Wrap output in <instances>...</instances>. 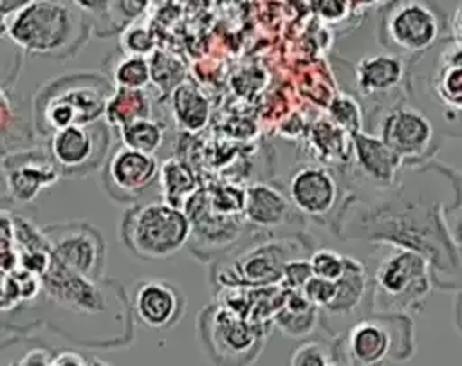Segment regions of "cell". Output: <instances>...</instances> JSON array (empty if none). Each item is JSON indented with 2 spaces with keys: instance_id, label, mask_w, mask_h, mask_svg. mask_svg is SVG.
I'll return each mask as SVG.
<instances>
[{
  "instance_id": "4fadbf2b",
  "label": "cell",
  "mask_w": 462,
  "mask_h": 366,
  "mask_svg": "<svg viewBox=\"0 0 462 366\" xmlns=\"http://www.w3.org/2000/svg\"><path fill=\"white\" fill-rule=\"evenodd\" d=\"M130 308L137 321L146 328L166 330L182 319L186 299L173 283L148 278L135 283Z\"/></svg>"
},
{
  "instance_id": "9c48e42d",
  "label": "cell",
  "mask_w": 462,
  "mask_h": 366,
  "mask_svg": "<svg viewBox=\"0 0 462 366\" xmlns=\"http://www.w3.org/2000/svg\"><path fill=\"white\" fill-rule=\"evenodd\" d=\"M4 178L11 200L32 202L45 188L54 186L61 173L49 150L25 148L2 157Z\"/></svg>"
},
{
  "instance_id": "d6986e66",
  "label": "cell",
  "mask_w": 462,
  "mask_h": 366,
  "mask_svg": "<svg viewBox=\"0 0 462 366\" xmlns=\"http://www.w3.org/2000/svg\"><path fill=\"white\" fill-rule=\"evenodd\" d=\"M404 76L402 59L395 52L372 54L363 58L356 67V87L363 96L388 92L401 83Z\"/></svg>"
},
{
  "instance_id": "8fae6325",
  "label": "cell",
  "mask_w": 462,
  "mask_h": 366,
  "mask_svg": "<svg viewBox=\"0 0 462 366\" xmlns=\"http://www.w3.org/2000/svg\"><path fill=\"white\" fill-rule=\"evenodd\" d=\"M40 279L47 297L69 312L96 316L106 308V297L97 287L99 279L81 276L58 263L54 258Z\"/></svg>"
},
{
  "instance_id": "7c38bea8",
  "label": "cell",
  "mask_w": 462,
  "mask_h": 366,
  "mask_svg": "<svg viewBox=\"0 0 462 366\" xmlns=\"http://www.w3.org/2000/svg\"><path fill=\"white\" fill-rule=\"evenodd\" d=\"M159 177V164L153 153H144L121 144L105 162V188L117 200L135 198Z\"/></svg>"
},
{
  "instance_id": "83f0119b",
  "label": "cell",
  "mask_w": 462,
  "mask_h": 366,
  "mask_svg": "<svg viewBox=\"0 0 462 366\" xmlns=\"http://www.w3.org/2000/svg\"><path fill=\"white\" fill-rule=\"evenodd\" d=\"M150 81V63L144 56L125 54L112 69L114 87L146 88Z\"/></svg>"
},
{
  "instance_id": "ac0fdd59",
  "label": "cell",
  "mask_w": 462,
  "mask_h": 366,
  "mask_svg": "<svg viewBox=\"0 0 462 366\" xmlns=\"http://www.w3.org/2000/svg\"><path fill=\"white\" fill-rule=\"evenodd\" d=\"M256 330L231 310H218L211 319V344L222 357H242L253 352ZM254 353V352H253Z\"/></svg>"
},
{
  "instance_id": "60d3db41",
  "label": "cell",
  "mask_w": 462,
  "mask_h": 366,
  "mask_svg": "<svg viewBox=\"0 0 462 366\" xmlns=\"http://www.w3.org/2000/svg\"><path fill=\"white\" fill-rule=\"evenodd\" d=\"M31 0H0V13L4 16H9L13 13H16L18 9H22L23 5H27Z\"/></svg>"
},
{
  "instance_id": "f1b7e54d",
  "label": "cell",
  "mask_w": 462,
  "mask_h": 366,
  "mask_svg": "<svg viewBox=\"0 0 462 366\" xmlns=\"http://www.w3.org/2000/svg\"><path fill=\"white\" fill-rule=\"evenodd\" d=\"M148 63H150V79L162 92L173 90L184 78V69L180 61L166 52L153 50Z\"/></svg>"
},
{
  "instance_id": "4316f807",
  "label": "cell",
  "mask_w": 462,
  "mask_h": 366,
  "mask_svg": "<svg viewBox=\"0 0 462 366\" xmlns=\"http://www.w3.org/2000/svg\"><path fill=\"white\" fill-rule=\"evenodd\" d=\"M117 130H119L121 144L144 153H155L164 141V126L159 121L152 119L150 115L134 119L119 126Z\"/></svg>"
},
{
  "instance_id": "e575fe53",
  "label": "cell",
  "mask_w": 462,
  "mask_h": 366,
  "mask_svg": "<svg viewBox=\"0 0 462 366\" xmlns=\"http://www.w3.org/2000/svg\"><path fill=\"white\" fill-rule=\"evenodd\" d=\"M85 16L101 18L105 23H110V13H112V2L114 0H70Z\"/></svg>"
},
{
  "instance_id": "d590c367",
  "label": "cell",
  "mask_w": 462,
  "mask_h": 366,
  "mask_svg": "<svg viewBox=\"0 0 462 366\" xmlns=\"http://www.w3.org/2000/svg\"><path fill=\"white\" fill-rule=\"evenodd\" d=\"M332 115L341 123L345 124L346 128H356L357 124V108H356V103H352L350 99H345V97H339L334 101L332 105Z\"/></svg>"
},
{
  "instance_id": "f546056e",
  "label": "cell",
  "mask_w": 462,
  "mask_h": 366,
  "mask_svg": "<svg viewBox=\"0 0 462 366\" xmlns=\"http://www.w3.org/2000/svg\"><path fill=\"white\" fill-rule=\"evenodd\" d=\"M121 50L125 54H134V56H148L155 50V38L152 31L144 25H128L119 40Z\"/></svg>"
},
{
  "instance_id": "7a4b0ae2",
  "label": "cell",
  "mask_w": 462,
  "mask_h": 366,
  "mask_svg": "<svg viewBox=\"0 0 462 366\" xmlns=\"http://www.w3.org/2000/svg\"><path fill=\"white\" fill-rule=\"evenodd\" d=\"M114 83L101 74H69L43 85L34 96L32 121L40 135L70 124L99 121Z\"/></svg>"
},
{
  "instance_id": "cb8c5ba5",
  "label": "cell",
  "mask_w": 462,
  "mask_h": 366,
  "mask_svg": "<svg viewBox=\"0 0 462 366\" xmlns=\"http://www.w3.org/2000/svg\"><path fill=\"white\" fill-rule=\"evenodd\" d=\"M150 99L144 88H126L114 87L112 94L106 99L103 119L110 126H123L134 119L150 115Z\"/></svg>"
},
{
  "instance_id": "836d02e7",
  "label": "cell",
  "mask_w": 462,
  "mask_h": 366,
  "mask_svg": "<svg viewBox=\"0 0 462 366\" xmlns=\"http://www.w3.org/2000/svg\"><path fill=\"white\" fill-rule=\"evenodd\" d=\"M312 276V267H310V261L307 258H300V256H294L291 258L285 265H283V270H282V285L285 288H294V290H300L303 287V283Z\"/></svg>"
},
{
  "instance_id": "3957f363",
  "label": "cell",
  "mask_w": 462,
  "mask_h": 366,
  "mask_svg": "<svg viewBox=\"0 0 462 366\" xmlns=\"http://www.w3.org/2000/svg\"><path fill=\"white\" fill-rule=\"evenodd\" d=\"M191 236V222L180 207L152 200L130 207L121 224L125 247L144 260H164L179 252Z\"/></svg>"
},
{
  "instance_id": "9a60e30c",
  "label": "cell",
  "mask_w": 462,
  "mask_h": 366,
  "mask_svg": "<svg viewBox=\"0 0 462 366\" xmlns=\"http://www.w3.org/2000/svg\"><path fill=\"white\" fill-rule=\"evenodd\" d=\"M289 200L303 215L319 218L337 202V182L319 166H301L289 180Z\"/></svg>"
},
{
  "instance_id": "f35d334b",
  "label": "cell",
  "mask_w": 462,
  "mask_h": 366,
  "mask_svg": "<svg viewBox=\"0 0 462 366\" xmlns=\"http://www.w3.org/2000/svg\"><path fill=\"white\" fill-rule=\"evenodd\" d=\"M146 5V0H114L112 11L116 9L119 14L125 16V20H134L143 13Z\"/></svg>"
},
{
  "instance_id": "e0dca14e",
  "label": "cell",
  "mask_w": 462,
  "mask_h": 366,
  "mask_svg": "<svg viewBox=\"0 0 462 366\" xmlns=\"http://www.w3.org/2000/svg\"><path fill=\"white\" fill-rule=\"evenodd\" d=\"M244 215L256 227H278L291 218L289 198L271 184H253L244 191Z\"/></svg>"
},
{
  "instance_id": "ba28073f",
  "label": "cell",
  "mask_w": 462,
  "mask_h": 366,
  "mask_svg": "<svg viewBox=\"0 0 462 366\" xmlns=\"http://www.w3.org/2000/svg\"><path fill=\"white\" fill-rule=\"evenodd\" d=\"M42 233L58 263L90 279H101L106 247L94 225L87 222L51 224L42 227Z\"/></svg>"
},
{
  "instance_id": "ab89813d",
  "label": "cell",
  "mask_w": 462,
  "mask_h": 366,
  "mask_svg": "<svg viewBox=\"0 0 462 366\" xmlns=\"http://www.w3.org/2000/svg\"><path fill=\"white\" fill-rule=\"evenodd\" d=\"M451 34L455 38L453 41L462 45V0L457 2V7L451 16Z\"/></svg>"
},
{
  "instance_id": "2e32d148",
  "label": "cell",
  "mask_w": 462,
  "mask_h": 366,
  "mask_svg": "<svg viewBox=\"0 0 462 366\" xmlns=\"http://www.w3.org/2000/svg\"><path fill=\"white\" fill-rule=\"evenodd\" d=\"M430 88L446 115L462 117V45L442 49L430 78Z\"/></svg>"
},
{
  "instance_id": "8d00e7d4",
  "label": "cell",
  "mask_w": 462,
  "mask_h": 366,
  "mask_svg": "<svg viewBox=\"0 0 462 366\" xmlns=\"http://www.w3.org/2000/svg\"><path fill=\"white\" fill-rule=\"evenodd\" d=\"M88 364H108L105 361H88L78 352L72 350H63L52 355L49 366H88Z\"/></svg>"
},
{
  "instance_id": "5b68a950",
  "label": "cell",
  "mask_w": 462,
  "mask_h": 366,
  "mask_svg": "<svg viewBox=\"0 0 462 366\" xmlns=\"http://www.w3.org/2000/svg\"><path fill=\"white\" fill-rule=\"evenodd\" d=\"M375 308L388 314L417 310L430 292L428 261L413 249H393L384 254L374 274Z\"/></svg>"
},
{
  "instance_id": "30bf717a",
  "label": "cell",
  "mask_w": 462,
  "mask_h": 366,
  "mask_svg": "<svg viewBox=\"0 0 462 366\" xmlns=\"http://www.w3.org/2000/svg\"><path fill=\"white\" fill-rule=\"evenodd\" d=\"M298 252V251H296ZM291 240H274L251 247L222 270V281L233 287H267L282 278L283 265L296 256Z\"/></svg>"
},
{
  "instance_id": "44dd1931",
  "label": "cell",
  "mask_w": 462,
  "mask_h": 366,
  "mask_svg": "<svg viewBox=\"0 0 462 366\" xmlns=\"http://www.w3.org/2000/svg\"><path fill=\"white\" fill-rule=\"evenodd\" d=\"M32 146V130L7 87L0 83V157Z\"/></svg>"
},
{
  "instance_id": "4dcf8cb0",
  "label": "cell",
  "mask_w": 462,
  "mask_h": 366,
  "mask_svg": "<svg viewBox=\"0 0 462 366\" xmlns=\"http://www.w3.org/2000/svg\"><path fill=\"white\" fill-rule=\"evenodd\" d=\"M334 353H330L323 344L318 341H307L298 344L292 353L289 362L292 366H332L337 364L336 359H332Z\"/></svg>"
},
{
  "instance_id": "603a6c76",
  "label": "cell",
  "mask_w": 462,
  "mask_h": 366,
  "mask_svg": "<svg viewBox=\"0 0 462 366\" xmlns=\"http://www.w3.org/2000/svg\"><path fill=\"white\" fill-rule=\"evenodd\" d=\"M366 270L365 267L354 260L345 256V270L337 278V290L334 299L325 307V310L332 316H346L350 314L363 299L366 290Z\"/></svg>"
},
{
  "instance_id": "d4e9b609",
  "label": "cell",
  "mask_w": 462,
  "mask_h": 366,
  "mask_svg": "<svg viewBox=\"0 0 462 366\" xmlns=\"http://www.w3.org/2000/svg\"><path fill=\"white\" fill-rule=\"evenodd\" d=\"M357 160L366 175L372 178L390 182L395 168L399 166V157L381 141L359 135L356 141Z\"/></svg>"
},
{
  "instance_id": "1f68e13d",
  "label": "cell",
  "mask_w": 462,
  "mask_h": 366,
  "mask_svg": "<svg viewBox=\"0 0 462 366\" xmlns=\"http://www.w3.org/2000/svg\"><path fill=\"white\" fill-rule=\"evenodd\" d=\"M312 274L327 278V279H337L345 270V256L337 254L332 249H318L309 258Z\"/></svg>"
},
{
  "instance_id": "ffe728a7",
  "label": "cell",
  "mask_w": 462,
  "mask_h": 366,
  "mask_svg": "<svg viewBox=\"0 0 462 366\" xmlns=\"http://www.w3.org/2000/svg\"><path fill=\"white\" fill-rule=\"evenodd\" d=\"M316 305H312L301 290H294V288H285V292L282 294V301L276 308V312L273 314V319L276 323V326L285 332L287 335L292 337H301L307 335L314 330L316 325Z\"/></svg>"
},
{
  "instance_id": "b9f144b4",
  "label": "cell",
  "mask_w": 462,
  "mask_h": 366,
  "mask_svg": "<svg viewBox=\"0 0 462 366\" xmlns=\"http://www.w3.org/2000/svg\"><path fill=\"white\" fill-rule=\"evenodd\" d=\"M5 20H7V16H4V14L0 13V36L5 34Z\"/></svg>"
},
{
  "instance_id": "52a82bcc",
  "label": "cell",
  "mask_w": 462,
  "mask_h": 366,
  "mask_svg": "<svg viewBox=\"0 0 462 366\" xmlns=\"http://www.w3.org/2000/svg\"><path fill=\"white\" fill-rule=\"evenodd\" d=\"M110 124L94 121L70 124L49 135L47 150L61 177H79L97 169L110 150Z\"/></svg>"
},
{
  "instance_id": "5bb4252c",
  "label": "cell",
  "mask_w": 462,
  "mask_h": 366,
  "mask_svg": "<svg viewBox=\"0 0 462 366\" xmlns=\"http://www.w3.org/2000/svg\"><path fill=\"white\" fill-rule=\"evenodd\" d=\"M381 141L399 159L420 157L433 141V126L430 119L415 108H395L383 119Z\"/></svg>"
},
{
  "instance_id": "7402d4cb",
  "label": "cell",
  "mask_w": 462,
  "mask_h": 366,
  "mask_svg": "<svg viewBox=\"0 0 462 366\" xmlns=\"http://www.w3.org/2000/svg\"><path fill=\"white\" fill-rule=\"evenodd\" d=\"M171 110L177 124L188 132L204 128L209 119V101L191 83H179L171 90Z\"/></svg>"
},
{
  "instance_id": "6da1fadb",
  "label": "cell",
  "mask_w": 462,
  "mask_h": 366,
  "mask_svg": "<svg viewBox=\"0 0 462 366\" xmlns=\"http://www.w3.org/2000/svg\"><path fill=\"white\" fill-rule=\"evenodd\" d=\"M5 20L7 38L32 56L69 58L85 43L90 25L67 0H31Z\"/></svg>"
},
{
  "instance_id": "74e56055",
  "label": "cell",
  "mask_w": 462,
  "mask_h": 366,
  "mask_svg": "<svg viewBox=\"0 0 462 366\" xmlns=\"http://www.w3.org/2000/svg\"><path fill=\"white\" fill-rule=\"evenodd\" d=\"M52 352L43 346L31 348L20 361H16L18 366H49L52 359Z\"/></svg>"
},
{
  "instance_id": "484cf974",
  "label": "cell",
  "mask_w": 462,
  "mask_h": 366,
  "mask_svg": "<svg viewBox=\"0 0 462 366\" xmlns=\"http://www.w3.org/2000/svg\"><path fill=\"white\" fill-rule=\"evenodd\" d=\"M159 184L162 191V198L175 206L184 207L186 200L195 193V177L186 164L179 159H168L159 168Z\"/></svg>"
},
{
  "instance_id": "277c9868",
  "label": "cell",
  "mask_w": 462,
  "mask_h": 366,
  "mask_svg": "<svg viewBox=\"0 0 462 366\" xmlns=\"http://www.w3.org/2000/svg\"><path fill=\"white\" fill-rule=\"evenodd\" d=\"M410 325L397 314L374 316L352 325L336 346L337 362L375 366L406 359L411 350Z\"/></svg>"
},
{
  "instance_id": "d6a6232c",
  "label": "cell",
  "mask_w": 462,
  "mask_h": 366,
  "mask_svg": "<svg viewBox=\"0 0 462 366\" xmlns=\"http://www.w3.org/2000/svg\"><path fill=\"white\" fill-rule=\"evenodd\" d=\"M303 292V296L312 303L316 305L318 308H325L336 296V290H337V279H327V278H321V276H316L312 274L305 283L303 287L300 288Z\"/></svg>"
},
{
  "instance_id": "8992f818",
  "label": "cell",
  "mask_w": 462,
  "mask_h": 366,
  "mask_svg": "<svg viewBox=\"0 0 462 366\" xmlns=\"http://www.w3.org/2000/svg\"><path fill=\"white\" fill-rule=\"evenodd\" d=\"M379 29V41L392 52L420 54L437 43L442 23L430 0H397L383 14Z\"/></svg>"
}]
</instances>
